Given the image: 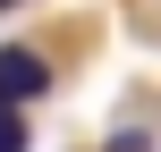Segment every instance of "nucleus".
I'll return each instance as SVG.
<instances>
[{"label":"nucleus","instance_id":"obj_1","mask_svg":"<svg viewBox=\"0 0 161 152\" xmlns=\"http://www.w3.org/2000/svg\"><path fill=\"white\" fill-rule=\"evenodd\" d=\"M42 93H51V59L25 51V42H8L0 51V102L17 110V102H42Z\"/></svg>","mask_w":161,"mask_h":152},{"label":"nucleus","instance_id":"obj_2","mask_svg":"<svg viewBox=\"0 0 161 152\" xmlns=\"http://www.w3.org/2000/svg\"><path fill=\"white\" fill-rule=\"evenodd\" d=\"M0 152H25V118H17L8 102H0Z\"/></svg>","mask_w":161,"mask_h":152},{"label":"nucleus","instance_id":"obj_3","mask_svg":"<svg viewBox=\"0 0 161 152\" xmlns=\"http://www.w3.org/2000/svg\"><path fill=\"white\" fill-rule=\"evenodd\" d=\"M8 8H17V0H0V17H8Z\"/></svg>","mask_w":161,"mask_h":152}]
</instances>
